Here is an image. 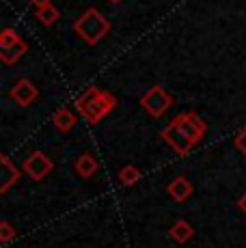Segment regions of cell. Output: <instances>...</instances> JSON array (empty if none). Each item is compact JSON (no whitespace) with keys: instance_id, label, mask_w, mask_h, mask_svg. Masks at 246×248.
<instances>
[{"instance_id":"cell-16","label":"cell","mask_w":246,"mask_h":248,"mask_svg":"<svg viewBox=\"0 0 246 248\" xmlns=\"http://www.w3.org/2000/svg\"><path fill=\"white\" fill-rule=\"evenodd\" d=\"M20 39L22 37L17 35V31H13V28H4V31L0 32V50H7V47L15 46Z\"/></svg>"},{"instance_id":"cell-3","label":"cell","mask_w":246,"mask_h":248,"mask_svg":"<svg viewBox=\"0 0 246 248\" xmlns=\"http://www.w3.org/2000/svg\"><path fill=\"white\" fill-rule=\"evenodd\" d=\"M140 106L149 112V117L154 119H160L169 112V108L173 106V95L169 93L164 87H151L147 93L140 97Z\"/></svg>"},{"instance_id":"cell-20","label":"cell","mask_w":246,"mask_h":248,"mask_svg":"<svg viewBox=\"0 0 246 248\" xmlns=\"http://www.w3.org/2000/svg\"><path fill=\"white\" fill-rule=\"evenodd\" d=\"M238 209H240V212H242V214H246V192H244L242 197L238 199Z\"/></svg>"},{"instance_id":"cell-9","label":"cell","mask_w":246,"mask_h":248,"mask_svg":"<svg viewBox=\"0 0 246 248\" xmlns=\"http://www.w3.org/2000/svg\"><path fill=\"white\" fill-rule=\"evenodd\" d=\"M169 194H171V199L173 201H177V203H184L186 199H190V194H192V184L188 181L186 177H175L171 184H169Z\"/></svg>"},{"instance_id":"cell-6","label":"cell","mask_w":246,"mask_h":248,"mask_svg":"<svg viewBox=\"0 0 246 248\" xmlns=\"http://www.w3.org/2000/svg\"><path fill=\"white\" fill-rule=\"evenodd\" d=\"M173 121L177 123V125L182 127V130L186 132L188 136H190V140L195 142V145H197L199 140H201L203 136H205L207 125H205V121H203V119L199 117L197 112H190V110H188V112H182L179 117H175Z\"/></svg>"},{"instance_id":"cell-1","label":"cell","mask_w":246,"mask_h":248,"mask_svg":"<svg viewBox=\"0 0 246 248\" xmlns=\"http://www.w3.org/2000/svg\"><path fill=\"white\" fill-rule=\"evenodd\" d=\"M115 106H117L115 95L108 93V91L95 89V87L87 89L76 99V110L80 112V117H82L84 121L91 123V125H95L104 117H108Z\"/></svg>"},{"instance_id":"cell-12","label":"cell","mask_w":246,"mask_h":248,"mask_svg":"<svg viewBox=\"0 0 246 248\" xmlns=\"http://www.w3.org/2000/svg\"><path fill=\"white\" fill-rule=\"evenodd\" d=\"M26 52H28V44L24 39H20L15 46L7 47V50H0V61H2L4 65H15Z\"/></svg>"},{"instance_id":"cell-10","label":"cell","mask_w":246,"mask_h":248,"mask_svg":"<svg viewBox=\"0 0 246 248\" xmlns=\"http://www.w3.org/2000/svg\"><path fill=\"white\" fill-rule=\"evenodd\" d=\"M52 123H54V127L59 132H72L74 125H76V114L69 110V108H59L54 114H52Z\"/></svg>"},{"instance_id":"cell-8","label":"cell","mask_w":246,"mask_h":248,"mask_svg":"<svg viewBox=\"0 0 246 248\" xmlns=\"http://www.w3.org/2000/svg\"><path fill=\"white\" fill-rule=\"evenodd\" d=\"M0 164H2V173H0V192H7V190L20 179V170H17V166L13 164L7 154H2Z\"/></svg>"},{"instance_id":"cell-11","label":"cell","mask_w":246,"mask_h":248,"mask_svg":"<svg viewBox=\"0 0 246 248\" xmlns=\"http://www.w3.org/2000/svg\"><path fill=\"white\" fill-rule=\"evenodd\" d=\"M74 169H76V173H78L80 177H84V179H87V177H93V175L97 173L99 164H97L95 155H91V154H84V155H80V158L76 160Z\"/></svg>"},{"instance_id":"cell-4","label":"cell","mask_w":246,"mask_h":248,"mask_svg":"<svg viewBox=\"0 0 246 248\" xmlns=\"http://www.w3.org/2000/svg\"><path fill=\"white\" fill-rule=\"evenodd\" d=\"M162 140L167 142V145L171 147L177 155H188V154H190V149L195 147V142L190 140V136H188L175 121H171L162 130Z\"/></svg>"},{"instance_id":"cell-21","label":"cell","mask_w":246,"mask_h":248,"mask_svg":"<svg viewBox=\"0 0 246 248\" xmlns=\"http://www.w3.org/2000/svg\"><path fill=\"white\" fill-rule=\"evenodd\" d=\"M108 2H110V4H119L121 0H108Z\"/></svg>"},{"instance_id":"cell-14","label":"cell","mask_w":246,"mask_h":248,"mask_svg":"<svg viewBox=\"0 0 246 248\" xmlns=\"http://www.w3.org/2000/svg\"><path fill=\"white\" fill-rule=\"evenodd\" d=\"M37 20H39L44 26H52V24H56L59 22V17H61V13H59V9L56 7H52V4H48V7H41V9H37Z\"/></svg>"},{"instance_id":"cell-13","label":"cell","mask_w":246,"mask_h":248,"mask_svg":"<svg viewBox=\"0 0 246 248\" xmlns=\"http://www.w3.org/2000/svg\"><path fill=\"white\" fill-rule=\"evenodd\" d=\"M169 235H171V240L177 242V244H186L188 240H192V235H195V229H192V225L188 220H177L171 227Z\"/></svg>"},{"instance_id":"cell-15","label":"cell","mask_w":246,"mask_h":248,"mask_svg":"<svg viewBox=\"0 0 246 248\" xmlns=\"http://www.w3.org/2000/svg\"><path fill=\"white\" fill-rule=\"evenodd\" d=\"M119 184L121 186H132V184H136L140 177V173H138V169L136 166H132V164H127V166H123V169L119 170Z\"/></svg>"},{"instance_id":"cell-18","label":"cell","mask_w":246,"mask_h":248,"mask_svg":"<svg viewBox=\"0 0 246 248\" xmlns=\"http://www.w3.org/2000/svg\"><path fill=\"white\" fill-rule=\"evenodd\" d=\"M235 147H238V149L246 155V127H244L242 132H240L238 136H235Z\"/></svg>"},{"instance_id":"cell-5","label":"cell","mask_w":246,"mask_h":248,"mask_svg":"<svg viewBox=\"0 0 246 248\" xmlns=\"http://www.w3.org/2000/svg\"><path fill=\"white\" fill-rule=\"evenodd\" d=\"M52 169H54V162L44 151H35L24 160V170L32 181H41L48 173H52Z\"/></svg>"},{"instance_id":"cell-17","label":"cell","mask_w":246,"mask_h":248,"mask_svg":"<svg viewBox=\"0 0 246 248\" xmlns=\"http://www.w3.org/2000/svg\"><path fill=\"white\" fill-rule=\"evenodd\" d=\"M15 235H17V229H13L11 222H7V220L0 222V242L9 244V242H11Z\"/></svg>"},{"instance_id":"cell-2","label":"cell","mask_w":246,"mask_h":248,"mask_svg":"<svg viewBox=\"0 0 246 248\" xmlns=\"http://www.w3.org/2000/svg\"><path fill=\"white\" fill-rule=\"evenodd\" d=\"M74 31L84 44L97 46L104 37L110 32V22L97 11V9H87L78 20L74 22Z\"/></svg>"},{"instance_id":"cell-7","label":"cell","mask_w":246,"mask_h":248,"mask_svg":"<svg viewBox=\"0 0 246 248\" xmlns=\"http://www.w3.org/2000/svg\"><path fill=\"white\" fill-rule=\"evenodd\" d=\"M9 95H11V99L17 104V106H31V104L39 97V91H37V87L31 82V80L22 78L13 84V89L9 91Z\"/></svg>"},{"instance_id":"cell-19","label":"cell","mask_w":246,"mask_h":248,"mask_svg":"<svg viewBox=\"0 0 246 248\" xmlns=\"http://www.w3.org/2000/svg\"><path fill=\"white\" fill-rule=\"evenodd\" d=\"M31 4L35 9H41V7H48V4H52V0H31Z\"/></svg>"}]
</instances>
